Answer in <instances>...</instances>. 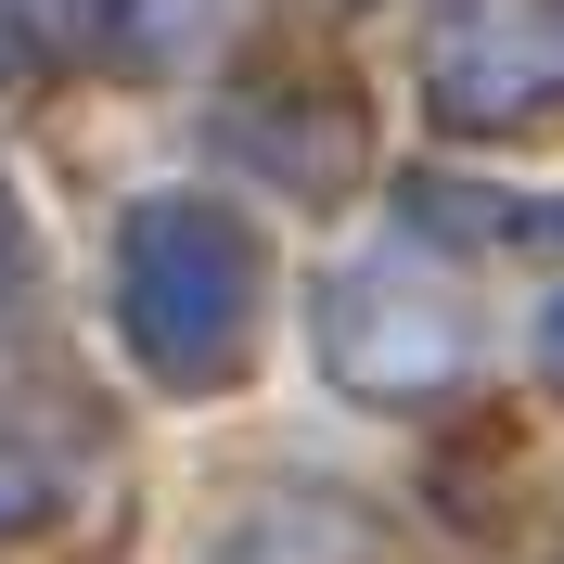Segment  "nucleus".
I'll return each mask as SVG.
<instances>
[{
  "instance_id": "f257e3e1",
  "label": "nucleus",
  "mask_w": 564,
  "mask_h": 564,
  "mask_svg": "<svg viewBox=\"0 0 564 564\" xmlns=\"http://www.w3.org/2000/svg\"><path fill=\"white\" fill-rule=\"evenodd\" d=\"M257 308H270V257L231 206H193V193H154L116 231V334L141 347V372L180 398L231 386L257 359Z\"/></svg>"
},
{
  "instance_id": "39448f33",
  "label": "nucleus",
  "mask_w": 564,
  "mask_h": 564,
  "mask_svg": "<svg viewBox=\"0 0 564 564\" xmlns=\"http://www.w3.org/2000/svg\"><path fill=\"white\" fill-rule=\"evenodd\" d=\"M539 347H552V359H564V308H552V321H539Z\"/></svg>"
},
{
  "instance_id": "f03ea898",
  "label": "nucleus",
  "mask_w": 564,
  "mask_h": 564,
  "mask_svg": "<svg viewBox=\"0 0 564 564\" xmlns=\"http://www.w3.org/2000/svg\"><path fill=\"white\" fill-rule=\"evenodd\" d=\"M423 104L449 129H513L564 104V0H462L423 52Z\"/></svg>"
},
{
  "instance_id": "20e7f679",
  "label": "nucleus",
  "mask_w": 564,
  "mask_h": 564,
  "mask_svg": "<svg viewBox=\"0 0 564 564\" xmlns=\"http://www.w3.org/2000/svg\"><path fill=\"white\" fill-rule=\"evenodd\" d=\"M13 270H26V218H13V193H0V295H13Z\"/></svg>"
},
{
  "instance_id": "7ed1b4c3",
  "label": "nucleus",
  "mask_w": 564,
  "mask_h": 564,
  "mask_svg": "<svg viewBox=\"0 0 564 564\" xmlns=\"http://www.w3.org/2000/svg\"><path fill=\"white\" fill-rule=\"evenodd\" d=\"M321 359H334V386H359V398H423V386L462 372V308L436 282H411V257H372V270L334 282Z\"/></svg>"
}]
</instances>
